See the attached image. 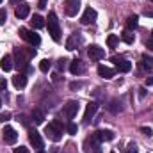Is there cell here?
I'll use <instances>...</instances> for the list:
<instances>
[{
  "label": "cell",
  "mask_w": 153,
  "mask_h": 153,
  "mask_svg": "<svg viewBox=\"0 0 153 153\" xmlns=\"http://www.w3.org/2000/svg\"><path fill=\"white\" fill-rule=\"evenodd\" d=\"M34 55H36V50H34V48H30V50L16 48V50H14V66H16L18 70L27 68L29 59H30V57H34Z\"/></svg>",
  "instance_id": "6da1fadb"
},
{
  "label": "cell",
  "mask_w": 153,
  "mask_h": 153,
  "mask_svg": "<svg viewBox=\"0 0 153 153\" xmlns=\"http://www.w3.org/2000/svg\"><path fill=\"white\" fill-rule=\"evenodd\" d=\"M64 128H66V126H64L59 119H55V121H52L50 125H46L45 134H46V137H48L50 141L59 143V141L62 139V132H64Z\"/></svg>",
  "instance_id": "7a4b0ae2"
},
{
  "label": "cell",
  "mask_w": 153,
  "mask_h": 153,
  "mask_svg": "<svg viewBox=\"0 0 153 153\" xmlns=\"http://www.w3.org/2000/svg\"><path fill=\"white\" fill-rule=\"evenodd\" d=\"M46 25H48V34L52 36V39H53V41H61V27H59L57 14H55L53 11H50V13H48Z\"/></svg>",
  "instance_id": "3957f363"
},
{
  "label": "cell",
  "mask_w": 153,
  "mask_h": 153,
  "mask_svg": "<svg viewBox=\"0 0 153 153\" xmlns=\"http://www.w3.org/2000/svg\"><path fill=\"white\" fill-rule=\"evenodd\" d=\"M18 34H20V38L25 39L27 43H30L32 46H38L39 43H41V38H39L38 34H34V30H29V29H25V27H22V29L18 30Z\"/></svg>",
  "instance_id": "277c9868"
},
{
  "label": "cell",
  "mask_w": 153,
  "mask_h": 153,
  "mask_svg": "<svg viewBox=\"0 0 153 153\" xmlns=\"http://www.w3.org/2000/svg\"><path fill=\"white\" fill-rule=\"evenodd\" d=\"M78 112V102L75 100H70L64 107H62V116L66 117V119H73Z\"/></svg>",
  "instance_id": "5b68a950"
},
{
  "label": "cell",
  "mask_w": 153,
  "mask_h": 153,
  "mask_svg": "<svg viewBox=\"0 0 153 153\" xmlns=\"http://www.w3.org/2000/svg\"><path fill=\"white\" fill-rule=\"evenodd\" d=\"M87 57L91 61H102L105 57V50L102 46H98V45H93V46L87 48Z\"/></svg>",
  "instance_id": "8992f818"
},
{
  "label": "cell",
  "mask_w": 153,
  "mask_h": 153,
  "mask_svg": "<svg viewBox=\"0 0 153 153\" xmlns=\"http://www.w3.org/2000/svg\"><path fill=\"white\" fill-rule=\"evenodd\" d=\"M96 11L93 9V7H87L85 11H84V14H82V18H80V23L82 25H91V23H94L96 22Z\"/></svg>",
  "instance_id": "52a82bcc"
},
{
  "label": "cell",
  "mask_w": 153,
  "mask_h": 153,
  "mask_svg": "<svg viewBox=\"0 0 153 153\" xmlns=\"http://www.w3.org/2000/svg\"><path fill=\"white\" fill-rule=\"evenodd\" d=\"M2 137L5 141V144H14L18 141V134H16V130L13 126H5L4 132H2Z\"/></svg>",
  "instance_id": "ba28073f"
},
{
  "label": "cell",
  "mask_w": 153,
  "mask_h": 153,
  "mask_svg": "<svg viewBox=\"0 0 153 153\" xmlns=\"http://www.w3.org/2000/svg\"><path fill=\"white\" fill-rule=\"evenodd\" d=\"M29 141H30V144H32L36 150H43V148H45L43 137L39 135V132H36V130H32V132L29 134Z\"/></svg>",
  "instance_id": "9c48e42d"
},
{
  "label": "cell",
  "mask_w": 153,
  "mask_h": 153,
  "mask_svg": "<svg viewBox=\"0 0 153 153\" xmlns=\"http://www.w3.org/2000/svg\"><path fill=\"white\" fill-rule=\"evenodd\" d=\"M80 11V0H66V14L68 16H76Z\"/></svg>",
  "instance_id": "30bf717a"
},
{
  "label": "cell",
  "mask_w": 153,
  "mask_h": 153,
  "mask_svg": "<svg viewBox=\"0 0 153 153\" xmlns=\"http://www.w3.org/2000/svg\"><path fill=\"white\" fill-rule=\"evenodd\" d=\"M96 111H98V103H96V102H89V103H87V107H85L84 123H89V121L93 119V116L96 114Z\"/></svg>",
  "instance_id": "8fae6325"
},
{
  "label": "cell",
  "mask_w": 153,
  "mask_h": 153,
  "mask_svg": "<svg viewBox=\"0 0 153 153\" xmlns=\"http://www.w3.org/2000/svg\"><path fill=\"white\" fill-rule=\"evenodd\" d=\"M114 62H116V68H117V71H121V73H128V71L132 70V64H130L126 59H117V57H116Z\"/></svg>",
  "instance_id": "7c38bea8"
},
{
  "label": "cell",
  "mask_w": 153,
  "mask_h": 153,
  "mask_svg": "<svg viewBox=\"0 0 153 153\" xmlns=\"http://www.w3.org/2000/svg\"><path fill=\"white\" fill-rule=\"evenodd\" d=\"M29 13H30V7H29L27 4H20V5L16 7V11H14L16 18H20V20H25V18L29 16Z\"/></svg>",
  "instance_id": "4fadbf2b"
},
{
  "label": "cell",
  "mask_w": 153,
  "mask_h": 153,
  "mask_svg": "<svg viewBox=\"0 0 153 153\" xmlns=\"http://www.w3.org/2000/svg\"><path fill=\"white\" fill-rule=\"evenodd\" d=\"M13 66H14L13 57H11V55H4V57H2V61H0V68H2L4 71H11V70H13Z\"/></svg>",
  "instance_id": "5bb4252c"
},
{
  "label": "cell",
  "mask_w": 153,
  "mask_h": 153,
  "mask_svg": "<svg viewBox=\"0 0 153 153\" xmlns=\"http://www.w3.org/2000/svg\"><path fill=\"white\" fill-rule=\"evenodd\" d=\"M94 135H96L100 141H112L116 137L112 130H98V132H94Z\"/></svg>",
  "instance_id": "9a60e30c"
},
{
  "label": "cell",
  "mask_w": 153,
  "mask_h": 153,
  "mask_svg": "<svg viewBox=\"0 0 153 153\" xmlns=\"http://www.w3.org/2000/svg\"><path fill=\"white\" fill-rule=\"evenodd\" d=\"M13 84L18 87V89H23L27 85V75L25 73H18V75L13 76Z\"/></svg>",
  "instance_id": "2e32d148"
},
{
  "label": "cell",
  "mask_w": 153,
  "mask_h": 153,
  "mask_svg": "<svg viewBox=\"0 0 153 153\" xmlns=\"http://www.w3.org/2000/svg\"><path fill=\"white\" fill-rule=\"evenodd\" d=\"M98 75L102 76V78H112L114 76V70L102 64V66H98Z\"/></svg>",
  "instance_id": "e0dca14e"
},
{
  "label": "cell",
  "mask_w": 153,
  "mask_h": 153,
  "mask_svg": "<svg viewBox=\"0 0 153 153\" xmlns=\"http://www.w3.org/2000/svg\"><path fill=\"white\" fill-rule=\"evenodd\" d=\"M70 71H71V75H82V73H84V66H82V62L75 59V61L70 64Z\"/></svg>",
  "instance_id": "ac0fdd59"
},
{
  "label": "cell",
  "mask_w": 153,
  "mask_h": 153,
  "mask_svg": "<svg viewBox=\"0 0 153 153\" xmlns=\"http://www.w3.org/2000/svg\"><path fill=\"white\" fill-rule=\"evenodd\" d=\"M80 43H82V38H80V36H76V34H73L71 38L66 41V48H68V50H75L76 45H80Z\"/></svg>",
  "instance_id": "d6986e66"
},
{
  "label": "cell",
  "mask_w": 153,
  "mask_h": 153,
  "mask_svg": "<svg viewBox=\"0 0 153 153\" xmlns=\"http://www.w3.org/2000/svg\"><path fill=\"white\" fill-rule=\"evenodd\" d=\"M30 116H32V121H34L36 125H41V123L45 121V112H43L41 109H34Z\"/></svg>",
  "instance_id": "ffe728a7"
},
{
  "label": "cell",
  "mask_w": 153,
  "mask_h": 153,
  "mask_svg": "<svg viewBox=\"0 0 153 153\" xmlns=\"http://www.w3.org/2000/svg\"><path fill=\"white\" fill-rule=\"evenodd\" d=\"M137 25H139V16H137V14H132V16L126 20V27H128V30L137 29Z\"/></svg>",
  "instance_id": "44dd1931"
},
{
  "label": "cell",
  "mask_w": 153,
  "mask_h": 153,
  "mask_svg": "<svg viewBox=\"0 0 153 153\" xmlns=\"http://www.w3.org/2000/svg\"><path fill=\"white\" fill-rule=\"evenodd\" d=\"M30 22H32L34 29H43V27H45V18H43V16H39V14H34Z\"/></svg>",
  "instance_id": "7402d4cb"
},
{
  "label": "cell",
  "mask_w": 153,
  "mask_h": 153,
  "mask_svg": "<svg viewBox=\"0 0 153 153\" xmlns=\"http://www.w3.org/2000/svg\"><path fill=\"white\" fill-rule=\"evenodd\" d=\"M141 66L144 68V70H153V57H143L141 59Z\"/></svg>",
  "instance_id": "603a6c76"
},
{
  "label": "cell",
  "mask_w": 153,
  "mask_h": 153,
  "mask_svg": "<svg viewBox=\"0 0 153 153\" xmlns=\"http://www.w3.org/2000/svg\"><path fill=\"white\" fill-rule=\"evenodd\" d=\"M121 39H123V41H125L126 45H132V43H134V39H135V36L132 34V30H128V29H126V30L123 32V36H121Z\"/></svg>",
  "instance_id": "cb8c5ba5"
},
{
  "label": "cell",
  "mask_w": 153,
  "mask_h": 153,
  "mask_svg": "<svg viewBox=\"0 0 153 153\" xmlns=\"http://www.w3.org/2000/svg\"><path fill=\"white\" fill-rule=\"evenodd\" d=\"M50 68H52V62H50L48 59H43V61L39 62V70H41L43 73H48V71H50Z\"/></svg>",
  "instance_id": "d4e9b609"
},
{
  "label": "cell",
  "mask_w": 153,
  "mask_h": 153,
  "mask_svg": "<svg viewBox=\"0 0 153 153\" xmlns=\"http://www.w3.org/2000/svg\"><path fill=\"white\" fill-rule=\"evenodd\" d=\"M109 111H111L112 114H117V112H121V103H119L117 100H112V102H111V105H109Z\"/></svg>",
  "instance_id": "484cf974"
},
{
  "label": "cell",
  "mask_w": 153,
  "mask_h": 153,
  "mask_svg": "<svg viewBox=\"0 0 153 153\" xmlns=\"http://www.w3.org/2000/svg\"><path fill=\"white\" fill-rule=\"evenodd\" d=\"M117 43H119V38H117L116 34H111V36L107 38V45H109L111 48H116V46H117Z\"/></svg>",
  "instance_id": "4316f807"
},
{
  "label": "cell",
  "mask_w": 153,
  "mask_h": 153,
  "mask_svg": "<svg viewBox=\"0 0 153 153\" xmlns=\"http://www.w3.org/2000/svg\"><path fill=\"white\" fill-rule=\"evenodd\" d=\"M76 130H78V126H76L75 123H68V125H66V132H68L70 135H75Z\"/></svg>",
  "instance_id": "83f0119b"
},
{
  "label": "cell",
  "mask_w": 153,
  "mask_h": 153,
  "mask_svg": "<svg viewBox=\"0 0 153 153\" xmlns=\"http://www.w3.org/2000/svg\"><path fill=\"white\" fill-rule=\"evenodd\" d=\"M5 20H7V13H5V9H0V25H4Z\"/></svg>",
  "instance_id": "f1b7e54d"
},
{
  "label": "cell",
  "mask_w": 153,
  "mask_h": 153,
  "mask_svg": "<svg viewBox=\"0 0 153 153\" xmlns=\"http://www.w3.org/2000/svg\"><path fill=\"white\" fill-rule=\"evenodd\" d=\"M66 62H68V61H66V59H61V61H59V62H57V68H59V70H61V71H64V68H66Z\"/></svg>",
  "instance_id": "f546056e"
},
{
  "label": "cell",
  "mask_w": 153,
  "mask_h": 153,
  "mask_svg": "<svg viewBox=\"0 0 153 153\" xmlns=\"http://www.w3.org/2000/svg\"><path fill=\"white\" fill-rule=\"evenodd\" d=\"M126 153H139V150H137V146H135V144H128Z\"/></svg>",
  "instance_id": "4dcf8cb0"
},
{
  "label": "cell",
  "mask_w": 153,
  "mask_h": 153,
  "mask_svg": "<svg viewBox=\"0 0 153 153\" xmlns=\"http://www.w3.org/2000/svg\"><path fill=\"white\" fill-rule=\"evenodd\" d=\"M141 132H143L144 135H148V137L152 135V128H150V126H143V128H141Z\"/></svg>",
  "instance_id": "1f68e13d"
},
{
  "label": "cell",
  "mask_w": 153,
  "mask_h": 153,
  "mask_svg": "<svg viewBox=\"0 0 153 153\" xmlns=\"http://www.w3.org/2000/svg\"><path fill=\"white\" fill-rule=\"evenodd\" d=\"M9 117H11V114H9V112H2V114H0V121H2V123H5Z\"/></svg>",
  "instance_id": "d6a6232c"
},
{
  "label": "cell",
  "mask_w": 153,
  "mask_h": 153,
  "mask_svg": "<svg viewBox=\"0 0 153 153\" xmlns=\"http://www.w3.org/2000/svg\"><path fill=\"white\" fill-rule=\"evenodd\" d=\"M14 153H29V148H25V146H20V148H14Z\"/></svg>",
  "instance_id": "836d02e7"
},
{
  "label": "cell",
  "mask_w": 153,
  "mask_h": 153,
  "mask_svg": "<svg viewBox=\"0 0 153 153\" xmlns=\"http://www.w3.org/2000/svg\"><path fill=\"white\" fill-rule=\"evenodd\" d=\"M82 85H84L82 82H71V84H70V87H71V89H80Z\"/></svg>",
  "instance_id": "e575fe53"
},
{
  "label": "cell",
  "mask_w": 153,
  "mask_h": 153,
  "mask_svg": "<svg viewBox=\"0 0 153 153\" xmlns=\"http://www.w3.org/2000/svg\"><path fill=\"white\" fill-rule=\"evenodd\" d=\"M7 87V82H5V78H0V91H4Z\"/></svg>",
  "instance_id": "d590c367"
},
{
  "label": "cell",
  "mask_w": 153,
  "mask_h": 153,
  "mask_svg": "<svg viewBox=\"0 0 153 153\" xmlns=\"http://www.w3.org/2000/svg\"><path fill=\"white\" fill-rule=\"evenodd\" d=\"M146 48H148V50H152V52H153V38L146 41Z\"/></svg>",
  "instance_id": "8d00e7d4"
},
{
  "label": "cell",
  "mask_w": 153,
  "mask_h": 153,
  "mask_svg": "<svg viewBox=\"0 0 153 153\" xmlns=\"http://www.w3.org/2000/svg\"><path fill=\"white\" fill-rule=\"evenodd\" d=\"M46 2H48V0H39V9H46Z\"/></svg>",
  "instance_id": "74e56055"
},
{
  "label": "cell",
  "mask_w": 153,
  "mask_h": 153,
  "mask_svg": "<svg viewBox=\"0 0 153 153\" xmlns=\"http://www.w3.org/2000/svg\"><path fill=\"white\" fill-rule=\"evenodd\" d=\"M146 85H153V76H150V78H146Z\"/></svg>",
  "instance_id": "f35d334b"
},
{
  "label": "cell",
  "mask_w": 153,
  "mask_h": 153,
  "mask_svg": "<svg viewBox=\"0 0 153 153\" xmlns=\"http://www.w3.org/2000/svg\"><path fill=\"white\" fill-rule=\"evenodd\" d=\"M146 14H148V16H153V13H152V11H146Z\"/></svg>",
  "instance_id": "ab89813d"
},
{
  "label": "cell",
  "mask_w": 153,
  "mask_h": 153,
  "mask_svg": "<svg viewBox=\"0 0 153 153\" xmlns=\"http://www.w3.org/2000/svg\"><path fill=\"white\" fill-rule=\"evenodd\" d=\"M38 153H45V150H38Z\"/></svg>",
  "instance_id": "60d3db41"
},
{
  "label": "cell",
  "mask_w": 153,
  "mask_h": 153,
  "mask_svg": "<svg viewBox=\"0 0 153 153\" xmlns=\"http://www.w3.org/2000/svg\"><path fill=\"white\" fill-rule=\"evenodd\" d=\"M11 2H13V4H18V0H11Z\"/></svg>",
  "instance_id": "b9f144b4"
},
{
  "label": "cell",
  "mask_w": 153,
  "mask_h": 153,
  "mask_svg": "<svg viewBox=\"0 0 153 153\" xmlns=\"http://www.w3.org/2000/svg\"><path fill=\"white\" fill-rule=\"evenodd\" d=\"M0 105H2V100H0Z\"/></svg>",
  "instance_id": "7bdbcfd3"
},
{
  "label": "cell",
  "mask_w": 153,
  "mask_h": 153,
  "mask_svg": "<svg viewBox=\"0 0 153 153\" xmlns=\"http://www.w3.org/2000/svg\"><path fill=\"white\" fill-rule=\"evenodd\" d=\"M152 36H153V30H152Z\"/></svg>",
  "instance_id": "ee69618b"
},
{
  "label": "cell",
  "mask_w": 153,
  "mask_h": 153,
  "mask_svg": "<svg viewBox=\"0 0 153 153\" xmlns=\"http://www.w3.org/2000/svg\"><path fill=\"white\" fill-rule=\"evenodd\" d=\"M111 153H116V152H111Z\"/></svg>",
  "instance_id": "f6af8a7d"
},
{
  "label": "cell",
  "mask_w": 153,
  "mask_h": 153,
  "mask_svg": "<svg viewBox=\"0 0 153 153\" xmlns=\"http://www.w3.org/2000/svg\"><path fill=\"white\" fill-rule=\"evenodd\" d=\"M0 4H2V0H0Z\"/></svg>",
  "instance_id": "bcb514c9"
},
{
  "label": "cell",
  "mask_w": 153,
  "mask_h": 153,
  "mask_svg": "<svg viewBox=\"0 0 153 153\" xmlns=\"http://www.w3.org/2000/svg\"><path fill=\"white\" fill-rule=\"evenodd\" d=\"M150 2H153V0H150Z\"/></svg>",
  "instance_id": "7dc6e473"
}]
</instances>
